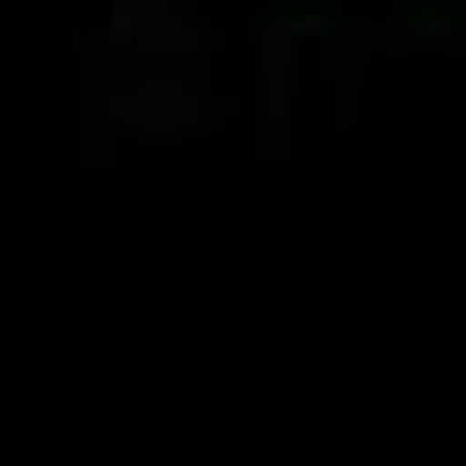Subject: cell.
<instances>
[{"label": "cell", "instance_id": "cell-1", "mask_svg": "<svg viewBox=\"0 0 466 466\" xmlns=\"http://www.w3.org/2000/svg\"><path fill=\"white\" fill-rule=\"evenodd\" d=\"M0 16H33V0H0Z\"/></svg>", "mask_w": 466, "mask_h": 466}]
</instances>
